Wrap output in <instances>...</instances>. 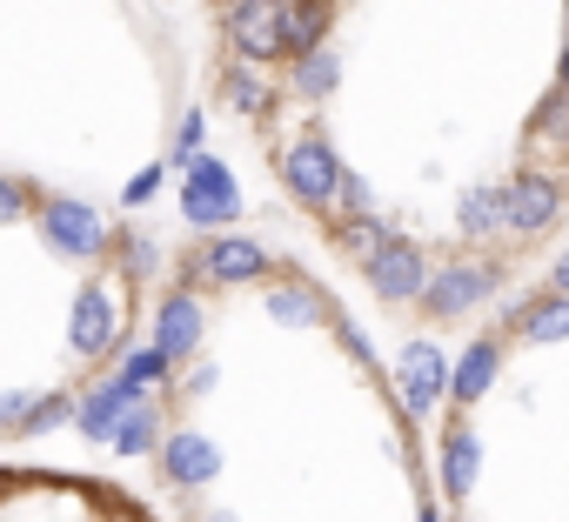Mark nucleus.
<instances>
[{
  "mask_svg": "<svg viewBox=\"0 0 569 522\" xmlns=\"http://www.w3.org/2000/svg\"><path fill=\"white\" fill-rule=\"evenodd\" d=\"M556 282H562V289H569V254H562V261H556Z\"/></svg>",
  "mask_w": 569,
  "mask_h": 522,
  "instance_id": "obj_14",
  "label": "nucleus"
},
{
  "mask_svg": "<svg viewBox=\"0 0 569 522\" xmlns=\"http://www.w3.org/2000/svg\"><path fill=\"white\" fill-rule=\"evenodd\" d=\"M496 221H509V194H496V188H476V194L462 201V228H469V234H489Z\"/></svg>",
  "mask_w": 569,
  "mask_h": 522,
  "instance_id": "obj_10",
  "label": "nucleus"
},
{
  "mask_svg": "<svg viewBox=\"0 0 569 522\" xmlns=\"http://www.w3.org/2000/svg\"><path fill=\"white\" fill-rule=\"evenodd\" d=\"M369 275H376V289H382V295L409 302V295L422 289V254H416V248H402V241H376V248H369Z\"/></svg>",
  "mask_w": 569,
  "mask_h": 522,
  "instance_id": "obj_5",
  "label": "nucleus"
},
{
  "mask_svg": "<svg viewBox=\"0 0 569 522\" xmlns=\"http://www.w3.org/2000/svg\"><path fill=\"white\" fill-rule=\"evenodd\" d=\"M0 522H148L121 489L54 475V469H0Z\"/></svg>",
  "mask_w": 569,
  "mask_h": 522,
  "instance_id": "obj_1",
  "label": "nucleus"
},
{
  "mask_svg": "<svg viewBox=\"0 0 569 522\" xmlns=\"http://www.w3.org/2000/svg\"><path fill=\"white\" fill-rule=\"evenodd\" d=\"M281 174H289V188H296L302 201H316V208L342 188V168H336V154H329L322 141H296L289 154H281Z\"/></svg>",
  "mask_w": 569,
  "mask_h": 522,
  "instance_id": "obj_3",
  "label": "nucleus"
},
{
  "mask_svg": "<svg viewBox=\"0 0 569 522\" xmlns=\"http://www.w3.org/2000/svg\"><path fill=\"white\" fill-rule=\"evenodd\" d=\"M549 214H556V188L542 174H522L516 194H509V228H542Z\"/></svg>",
  "mask_w": 569,
  "mask_h": 522,
  "instance_id": "obj_8",
  "label": "nucleus"
},
{
  "mask_svg": "<svg viewBox=\"0 0 569 522\" xmlns=\"http://www.w3.org/2000/svg\"><path fill=\"white\" fill-rule=\"evenodd\" d=\"M181 208H188L194 228H214V221H234V214H241V194H234L228 168L201 154V161H188V174H181Z\"/></svg>",
  "mask_w": 569,
  "mask_h": 522,
  "instance_id": "obj_2",
  "label": "nucleus"
},
{
  "mask_svg": "<svg viewBox=\"0 0 569 522\" xmlns=\"http://www.w3.org/2000/svg\"><path fill=\"white\" fill-rule=\"evenodd\" d=\"M562 81H569V54H562Z\"/></svg>",
  "mask_w": 569,
  "mask_h": 522,
  "instance_id": "obj_15",
  "label": "nucleus"
},
{
  "mask_svg": "<svg viewBox=\"0 0 569 522\" xmlns=\"http://www.w3.org/2000/svg\"><path fill=\"white\" fill-rule=\"evenodd\" d=\"M489 369H496V355H489V349L476 342V349L462 355V375H456V389H462V395H482V382H489Z\"/></svg>",
  "mask_w": 569,
  "mask_h": 522,
  "instance_id": "obj_13",
  "label": "nucleus"
},
{
  "mask_svg": "<svg viewBox=\"0 0 569 522\" xmlns=\"http://www.w3.org/2000/svg\"><path fill=\"white\" fill-rule=\"evenodd\" d=\"M201 269H208L214 282H248V275H261V269H268V254H261L254 241H214Z\"/></svg>",
  "mask_w": 569,
  "mask_h": 522,
  "instance_id": "obj_7",
  "label": "nucleus"
},
{
  "mask_svg": "<svg viewBox=\"0 0 569 522\" xmlns=\"http://www.w3.org/2000/svg\"><path fill=\"white\" fill-rule=\"evenodd\" d=\"M234 48L248 61L289 54V48H281V0H241V8H234Z\"/></svg>",
  "mask_w": 569,
  "mask_h": 522,
  "instance_id": "obj_4",
  "label": "nucleus"
},
{
  "mask_svg": "<svg viewBox=\"0 0 569 522\" xmlns=\"http://www.w3.org/2000/svg\"><path fill=\"white\" fill-rule=\"evenodd\" d=\"M436 395H442V349L436 342H416L402 355V402L409 409H429Z\"/></svg>",
  "mask_w": 569,
  "mask_h": 522,
  "instance_id": "obj_6",
  "label": "nucleus"
},
{
  "mask_svg": "<svg viewBox=\"0 0 569 522\" xmlns=\"http://www.w3.org/2000/svg\"><path fill=\"white\" fill-rule=\"evenodd\" d=\"M529 335L562 342V335H569V302H536V309H529Z\"/></svg>",
  "mask_w": 569,
  "mask_h": 522,
  "instance_id": "obj_12",
  "label": "nucleus"
},
{
  "mask_svg": "<svg viewBox=\"0 0 569 522\" xmlns=\"http://www.w3.org/2000/svg\"><path fill=\"white\" fill-rule=\"evenodd\" d=\"M469 482H476V435H449V489L456 495H469Z\"/></svg>",
  "mask_w": 569,
  "mask_h": 522,
  "instance_id": "obj_11",
  "label": "nucleus"
},
{
  "mask_svg": "<svg viewBox=\"0 0 569 522\" xmlns=\"http://www.w3.org/2000/svg\"><path fill=\"white\" fill-rule=\"evenodd\" d=\"M482 289H489V275H476V269H456V275H442V282L429 289V309H436V315H462V309H469Z\"/></svg>",
  "mask_w": 569,
  "mask_h": 522,
  "instance_id": "obj_9",
  "label": "nucleus"
}]
</instances>
